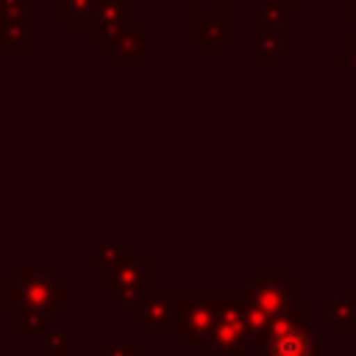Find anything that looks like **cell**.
<instances>
[{"label": "cell", "instance_id": "52a82bcc", "mask_svg": "<svg viewBox=\"0 0 356 356\" xmlns=\"http://www.w3.org/2000/svg\"><path fill=\"white\" fill-rule=\"evenodd\" d=\"M92 6H95V0H53L56 14L64 17L70 22V28H89Z\"/></svg>", "mask_w": 356, "mask_h": 356}, {"label": "cell", "instance_id": "ba28073f", "mask_svg": "<svg viewBox=\"0 0 356 356\" xmlns=\"http://www.w3.org/2000/svg\"><path fill=\"white\" fill-rule=\"evenodd\" d=\"M295 14V3H264L259 8V28H281L286 17Z\"/></svg>", "mask_w": 356, "mask_h": 356}, {"label": "cell", "instance_id": "8fae6325", "mask_svg": "<svg viewBox=\"0 0 356 356\" xmlns=\"http://www.w3.org/2000/svg\"><path fill=\"white\" fill-rule=\"evenodd\" d=\"M334 61H337V64H342V61H345V64H356V42H348V44H345V53H339Z\"/></svg>", "mask_w": 356, "mask_h": 356}, {"label": "cell", "instance_id": "6da1fadb", "mask_svg": "<svg viewBox=\"0 0 356 356\" xmlns=\"http://www.w3.org/2000/svg\"><path fill=\"white\" fill-rule=\"evenodd\" d=\"M131 3H122V0H95L92 6V22H89V31L97 42H108L114 36H120L122 31L131 28Z\"/></svg>", "mask_w": 356, "mask_h": 356}, {"label": "cell", "instance_id": "7a4b0ae2", "mask_svg": "<svg viewBox=\"0 0 356 356\" xmlns=\"http://www.w3.org/2000/svg\"><path fill=\"white\" fill-rule=\"evenodd\" d=\"M267 353L270 356H312V339L300 325L281 323L267 342Z\"/></svg>", "mask_w": 356, "mask_h": 356}, {"label": "cell", "instance_id": "5b68a950", "mask_svg": "<svg viewBox=\"0 0 356 356\" xmlns=\"http://www.w3.org/2000/svg\"><path fill=\"white\" fill-rule=\"evenodd\" d=\"M106 47H108L122 64H139V61H142V50H145V33L131 25V28L122 31L120 36L108 39Z\"/></svg>", "mask_w": 356, "mask_h": 356}, {"label": "cell", "instance_id": "7c38bea8", "mask_svg": "<svg viewBox=\"0 0 356 356\" xmlns=\"http://www.w3.org/2000/svg\"><path fill=\"white\" fill-rule=\"evenodd\" d=\"M170 3H231V0H170Z\"/></svg>", "mask_w": 356, "mask_h": 356}, {"label": "cell", "instance_id": "277c9868", "mask_svg": "<svg viewBox=\"0 0 356 356\" xmlns=\"http://www.w3.org/2000/svg\"><path fill=\"white\" fill-rule=\"evenodd\" d=\"M289 303V289L281 281L273 278H261L259 284H253V309L261 314H284Z\"/></svg>", "mask_w": 356, "mask_h": 356}, {"label": "cell", "instance_id": "30bf717a", "mask_svg": "<svg viewBox=\"0 0 356 356\" xmlns=\"http://www.w3.org/2000/svg\"><path fill=\"white\" fill-rule=\"evenodd\" d=\"M28 0H0V19H17L25 17Z\"/></svg>", "mask_w": 356, "mask_h": 356}, {"label": "cell", "instance_id": "9c48e42d", "mask_svg": "<svg viewBox=\"0 0 356 356\" xmlns=\"http://www.w3.org/2000/svg\"><path fill=\"white\" fill-rule=\"evenodd\" d=\"M284 50V33L281 28H259V61L270 64L273 56Z\"/></svg>", "mask_w": 356, "mask_h": 356}, {"label": "cell", "instance_id": "4fadbf2b", "mask_svg": "<svg viewBox=\"0 0 356 356\" xmlns=\"http://www.w3.org/2000/svg\"><path fill=\"white\" fill-rule=\"evenodd\" d=\"M345 11H348V14H350V17H356V0H350V3H348V6H345Z\"/></svg>", "mask_w": 356, "mask_h": 356}, {"label": "cell", "instance_id": "3957f363", "mask_svg": "<svg viewBox=\"0 0 356 356\" xmlns=\"http://www.w3.org/2000/svg\"><path fill=\"white\" fill-rule=\"evenodd\" d=\"M192 28H195V39L203 42L206 50H211V53H217L220 44L234 36L231 17H203V14H197L195 22H192Z\"/></svg>", "mask_w": 356, "mask_h": 356}, {"label": "cell", "instance_id": "8992f818", "mask_svg": "<svg viewBox=\"0 0 356 356\" xmlns=\"http://www.w3.org/2000/svg\"><path fill=\"white\" fill-rule=\"evenodd\" d=\"M0 44L8 53H25L31 44V28H28V17H17V19H0Z\"/></svg>", "mask_w": 356, "mask_h": 356}]
</instances>
